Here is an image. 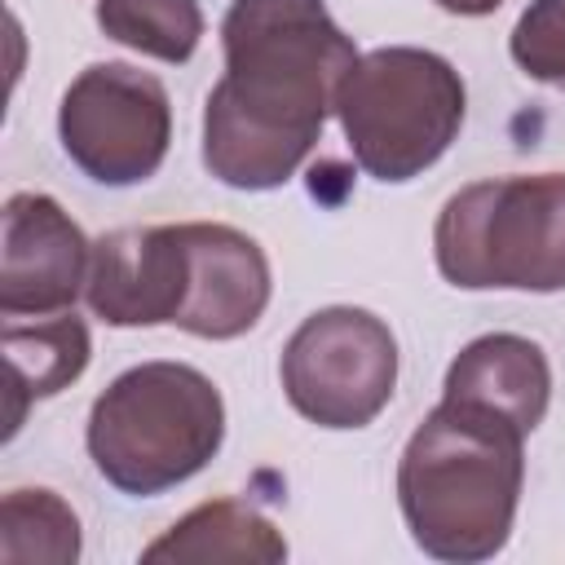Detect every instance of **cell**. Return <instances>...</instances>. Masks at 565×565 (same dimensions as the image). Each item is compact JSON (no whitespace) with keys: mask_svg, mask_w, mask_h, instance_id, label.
I'll use <instances>...</instances> for the list:
<instances>
[{"mask_svg":"<svg viewBox=\"0 0 565 565\" xmlns=\"http://www.w3.org/2000/svg\"><path fill=\"white\" fill-rule=\"evenodd\" d=\"M221 49L225 75L203 106V168L230 190H278L318 146L362 53L322 0H234Z\"/></svg>","mask_w":565,"mask_h":565,"instance_id":"cell-1","label":"cell"},{"mask_svg":"<svg viewBox=\"0 0 565 565\" xmlns=\"http://www.w3.org/2000/svg\"><path fill=\"white\" fill-rule=\"evenodd\" d=\"M525 481V433L477 402L441 397L397 459V503L419 552L477 565L503 552Z\"/></svg>","mask_w":565,"mask_h":565,"instance_id":"cell-2","label":"cell"},{"mask_svg":"<svg viewBox=\"0 0 565 565\" xmlns=\"http://www.w3.org/2000/svg\"><path fill=\"white\" fill-rule=\"evenodd\" d=\"M88 459L119 494H163L203 472L225 441L221 388L190 362H141L88 411Z\"/></svg>","mask_w":565,"mask_h":565,"instance_id":"cell-3","label":"cell"},{"mask_svg":"<svg viewBox=\"0 0 565 565\" xmlns=\"http://www.w3.org/2000/svg\"><path fill=\"white\" fill-rule=\"evenodd\" d=\"M433 256L463 291H565V172L455 190L437 212Z\"/></svg>","mask_w":565,"mask_h":565,"instance_id":"cell-4","label":"cell"},{"mask_svg":"<svg viewBox=\"0 0 565 565\" xmlns=\"http://www.w3.org/2000/svg\"><path fill=\"white\" fill-rule=\"evenodd\" d=\"M463 79L428 49L388 44L358 57L335 93V115L358 168L375 181H411L433 168L463 128Z\"/></svg>","mask_w":565,"mask_h":565,"instance_id":"cell-5","label":"cell"},{"mask_svg":"<svg viewBox=\"0 0 565 565\" xmlns=\"http://www.w3.org/2000/svg\"><path fill=\"white\" fill-rule=\"evenodd\" d=\"M296 415L318 428H366L397 388V340L384 318L353 305L309 313L278 362Z\"/></svg>","mask_w":565,"mask_h":565,"instance_id":"cell-6","label":"cell"},{"mask_svg":"<svg viewBox=\"0 0 565 565\" xmlns=\"http://www.w3.org/2000/svg\"><path fill=\"white\" fill-rule=\"evenodd\" d=\"M57 137L88 181L141 185L163 168L172 146L168 88L128 62H93L62 93Z\"/></svg>","mask_w":565,"mask_h":565,"instance_id":"cell-7","label":"cell"},{"mask_svg":"<svg viewBox=\"0 0 565 565\" xmlns=\"http://www.w3.org/2000/svg\"><path fill=\"white\" fill-rule=\"evenodd\" d=\"M190 291L185 225H124L93 243L88 309L106 327H163L181 318Z\"/></svg>","mask_w":565,"mask_h":565,"instance_id":"cell-8","label":"cell"},{"mask_svg":"<svg viewBox=\"0 0 565 565\" xmlns=\"http://www.w3.org/2000/svg\"><path fill=\"white\" fill-rule=\"evenodd\" d=\"M93 243L62 212L57 199L18 190L4 203V252H0V313H66L88 282Z\"/></svg>","mask_w":565,"mask_h":565,"instance_id":"cell-9","label":"cell"},{"mask_svg":"<svg viewBox=\"0 0 565 565\" xmlns=\"http://www.w3.org/2000/svg\"><path fill=\"white\" fill-rule=\"evenodd\" d=\"M185 234H190V291L177 327L203 340H234L252 331L274 291L260 243L221 221H185Z\"/></svg>","mask_w":565,"mask_h":565,"instance_id":"cell-10","label":"cell"},{"mask_svg":"<svg viewBox=\"0 0 565 565\" xmlns=\"http://www.w3.org/2000/svg\"><path fill=\"white\" fill-rule=\"evenodd\" d=\"M441 397L490 406L530 437L543 424L547 402H552V366L543 349L525 335H512V331L477 335L446 366Z\"/></svg>","mask_w":565,"mask_h":565,"instance_id":"cell-11","label":"cell"},{"mask_svg":"<svg viewBox=\"0 0 565 565\" xmlns=\"http://www.w3.org/2000/svg\"><path fill=\"white\" fill-rule=\"evenodd\" d=\"M141 561H287L278 525L243 499H212L141 547Z\"/></svg>","mask_w":565,"mask_h":565,"instance_id":"cell-12","label":"cell"},{"mask_svg":"<svg viewBox=\"0 0 565 565\" xmlns=\"http://www.w3.org/2000/svg\"><path fill=\"white\" fill-rule=\"evenodd\" d=\"M93 358V340L84 318H75L71 309L44 322H9L4 327V362H9V433H18L26 402L35 397H53L66 384H75L84 375Z\"/></svg>","mask_w":565,"mask_h":565,"instance_id":"cell-13","label":"cell"},{"mask_svg":"<svg viewBox=\"0 0 565 565\" xmlns=\"http://www.w3.org/2000/svg\"><path fill=\"white\" fill-rule=\"evenodd\" d=\"M97 26L159 62H190L203 40L199 0H97Z\"/></svg>","mask_w":565,"mask_h":565,"instance_id":"cell-14","label":"cell"},{"mask_svg":"<svg viewBox=\"0 0 565 565\" xmlns=\"http://www.w3.org/2000/svg\"><path fill=\"white\" fill-rule=\"evenodd\" d=\"M0 556L71 565L79 561V516L53 490H9L0 508Z\"/></svg>","mask_w":565,"mask_h":565,"instance_id":"cell-15","label":"cell"},{"mask_svg":"<svg viewBox=\"0 0 565 565\" xmlns=\"http://www.w3.org/2000/svg\"><path fill=\"white\" fill-rule=\"evenodd\" d=\"M508 49L530 79L565 93V0H530L512 26Z\"/></svg>","mask_w":565,"mask_h":565,"instance_id":"cell-16","label":"cell"},{"mask_svg":"<svg viewBox=\"0 0 565 565\" xmlns=\"http://www.w3.org/2000/svg\"><path fill=\"white\" fill-rule=\"evenodd\" d=\"M437 9H446V13H459V18H486V13H494L503 0H433Z\"/></svg>","mask_w":565,"mask_h":565,"instance_id":"cell-17","label":"cell"}]
</instances>
